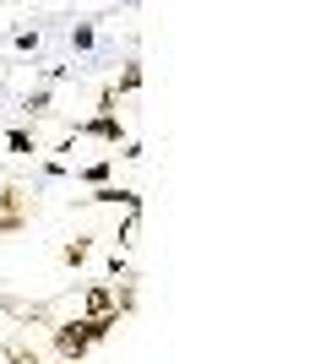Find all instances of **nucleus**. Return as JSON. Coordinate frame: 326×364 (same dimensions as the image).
I'll return each mask as SVG.
<instances>
[{
	"label": "nucleus",
	"instance_id": "9",
	"mask_svg": "<svg viewBox=\"0 0 326 364\" xmlns=\"http://www.w3.org/2000/svg\"><path fill=\"white\" fill-rule=\"evenodd\" d=\"M136 87H141V65H136V60H125V65H120V76L109 82V92L120 98V92H136Z\"/></svg>",
	"mask_w": 326,
	"mask_h": 364
},
{
	"label": "nucleus",
	"instance_id": "2",
	"mask_svg": "<svg viewBox=\"0 0 326 364\" xmlns=\"http://www.w3.org/2000/svg\"><path fill=\"white\" fill-rule=\"evenodd\" d=\"M49 348H55V359H71V364L87 359V353H93V343H87V332H82V316L55 321V326H49Z\"/></svg>",
	"mask_w": 326,
	"mask_h": 364
},
{
	"label": "nucleus",
	"instance_id": "1",
	"mask_svg": "<svg viewBox=\"0 0 326 364\" xmlns=\"http://www.w3.org/2000/svg\"><path fill=\"white\" fill-rule=\"evenodd\" d=\"M28 223H33V196L22 185H6V191H0V240L28 234Z\"/></svg>",
	"mask_w": 326,
	"mask_h": 364
},
{
	"label": "nucleus",
	"instance_id": "14",
	"mask_svg": "<svg viewBox=\"0 0 326 364\" xmlns=\"http://www.w3.org/2000/svg\"><path fill=\"white\" fill-rule=\"evenodd\" d=\"M16 49H22V55H33V49H38V33L22 28V33H16Z\"/></svg>",
	"mask_w": 326,
	"mask_h": 364
},
{
	"label": "nucleus",
	"instance_id": "5",
	"mask_svg": "<svg viewBox=\"0 0 326 364\" xmlns=\"http://www.w3.org/2000/svg\"><path fill=\"white\" fill-rule=\"evenodd\" d=\"M82 316H114V283H87L82 289Z\"/></svg>",
	"mask_w": 326,
	"mask_h": 364
},
{
	"label": "nucleus",
	"instance_id": "8",
	"mask_svg": "<svg viewBox=\"0 0 326 364\" xmlns=\"http://www.w3.org/2000/svg\"><path fill=\"white\" fill-rule=\"evenodd\" d=\"M77 180H82V185H93V191H104V185H114V164H109V158H98V164H82V168H77Z\"/></svg>",
	"mask_w": 326,
	"mask_h": 364
},
{
	"label": "nucleus",
	"instance_id": "11",
	"mask_svg": "<svg viewBox=\"0 0 326 364\" xmlns=\"http://www.w3.org/2000/svg\"><path fill=\"white\" fill-rule=\"evenodd\" d=\"M93 44H98V28H93V22L71 28V49H93Z\"/></svg>",
	"mask_w": 326,
	"mask_h": 364
},
{
	"label": "nucleus",
	"instance_id": "10",
	"mask_svg": "<svg viewBox=\"0 0 326 364\" xmlns=\"http://www.w3.org/2000/svg\"><path fill=\"white\" fill-rule=\"evenodd\" d=\"M28 114H33V120H49V114H55V92H33V98H28Z\"/></svg>",
	"mask_w": 326,
	"mask_h": 364
},
{
	"label": "nucleus",
	"instance_id": "6",
	"mask_svg": "<svg viewBox=\"0 0 326 364\" xmlns=\"http://www.w3.org/2000/svg\"><path fill=\"white\" fill-rule=\"evenodd\" d=\"M87 256H93V234H77V240H65L60 245V261L77 272V267H87Z\"/></svg>",
	"mask_w": 326,
	"mask_h": 364
},
{
	"label": "nucleus",
	"instance_id": "4",
	"mask_svg": "<svg viewBox=\"0 0 326 364\" xmlns=\"http://www.w3.org/2000/svg\"><path fill=\"white\" fill-rule=\"evenodd\" d=\"M82 201H93V207H125V213H141V196L131 191V185H104V191H93V196H82Z\"/></svg>",
	"mask_w": 326,
	"mask_h": 364
},
{
	"label": "nucleus",
	"instance_id": "3",
	"mask_svg": "<svg viewBox=\"0 0 326 364\" xmlns=\"http://www.w3.org/2000/svg\"><path fill=\"white\" fill-rule=\"evenodd\" d=\"M71 136H93V141H109V147L131 141V136H125V120H120V114H87V120L71 125Z\"/></svg>",
	"mask_w": 326,
	"mask_h": 364
},
{
	"label": "nucleus",
	"instance_id": "15",
	"mask_svg": "<svg viewBox=\"0 0 326 364\" xmlns=\"http://www.w3.org/2000/svg\"><path fill=\"white\" fill-rule=\"evenodd\" d=\"M55 364H71V359H55Z\"/></svg>",
	"mask_w": 326,
	"mask_h": 364
},
{
	"label": "nucleus",
	"instance_id": "12",
	"mask_svg": "<svg viewBox=\"0 0 326 364\" xmlns=\"http://www.w3.org/2000/svg\"><path fill=\"white\" fill-rule=\"evenodd\" d=\"M6 359H11V364H44L38 348H22V343H6Z\"/></svg>",
	"mask_w": 326,
	"mask_h": 364
},
{
	"label": "nucleus",
	"instance_id": "13",
	"mask_svg": "<svg viewBox=\"0 0 326 364\" xmlns=\"http://www.w3.org/2000/svg\"><path fill=\"white\" fill-rule=\"evenodd\" d=\"M136 223H141V213H125L120 234H114V240H120V250H125V245H131V240H136Z\"/></svg>",
	"mask_w": 326,
	"mask_h": 364
},
{
	"label": "nucleus",
	"instance_id": "7",
	"mask_svg": "<svg viewBox=\"0 0 326 364\" xmlns=\"http://www.w3.org/2000/svg\"><path fill=\"white\" fill-rule=\"evenodd\" d=\"M6 147H11L16 158H38V152H44V147H38V136H33L28 125H11V131H6Z\"/></svg>",
	"mask_w": 326,
	"mask_h": 364
}]
</instances>
